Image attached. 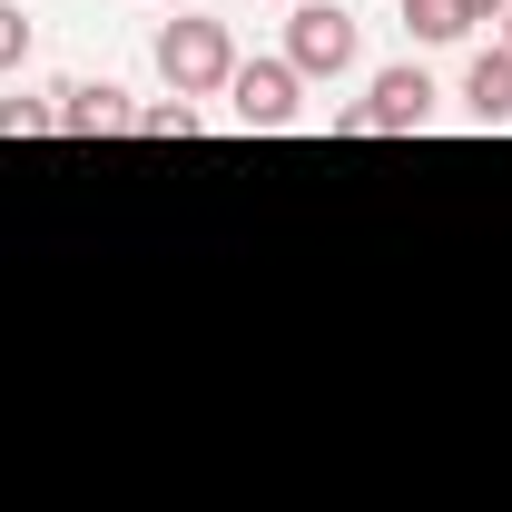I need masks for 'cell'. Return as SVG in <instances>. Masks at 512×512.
Masks as SVG:
<instances>
[{
	"instance_id": "cell-1",
	"label": "cell",
	"mask_w": 512,
	"mask_h": 512,
	"mask_svg": "<svg viewBox=\"0 0 512 512\" xmlns=\"http://www.w3.org/2000/svg\"><path fill=\"white\" fill-rule=\"evenodd\" d=\"M158 79H168V99H227V79H237V40H227V20L178 10V20L158 30Z\"/></svg>"
},
{
	"instance_id": "cell-2",
	"label": "cell",
	"mask_w": 512,
	"mask_h": 512,
	"mask_svg": "<svg viewBox=\"0 0 512 512\" xmlns=\"http://www.w3.org/2000/svg\"><path fill=\"white\" fill-rule=\"evenodd\" d=\"M355 50H365V40H355V20H345L335 0H296V10H286V69H296V79H345Z\"/></svg>"
},
{
	"instance_id": "cell-3",
	"label": "cell",
	"mask_w": 512,
	"mask_h": 512,
	"mask_svg": "<svg viewBox=\"0 0 512 512\" xmlns=\"http://www.w3.org/2000/svg\"><path fill=\"white\" fill-rule=\"evenodd\" d=\"M296 109H306V79L286 60H237V79H227V119L237 128H296Z\"/></svg>"
},
{
	"instance_id": "cell-4",
	"label": "cell",
	"mask_w": 512,
	"mask_h": 512,
	"mask_svg": "<svg viewBox=\"0 0 512 512\" xmlns=\"http://www.w3.org/2000/svg\"><path fill=\"white\" fill-rule=\"evenodd\" d=\"M50 109H60V128H69V138H119V128L138 119L119 79H69V89L50 99Z\"/></svg>"
},
{
	"instance_id": "cell-5",
	"label": "cell",
	"mask_w": 512,
	"mask_h": 512,
	"mask_svg": "<svg viewBox=\"0 0 512 512\" xmlns=\"http://www.w3.org/2000/svg\"><path fill=\"white\" fill-rule=\"evenodd\" d=\"M434 99H444V89L424 79V60L384 69V79H375V99H365V109H375V138H384V128H424V119H434Z\"/></svg>"
},
{
	"instance_id": "cell-6",
	"label": "cell",
	"mask_w": 512,
	"mask_h": 512,
	"mask_svg": "<svg viewBox=\"0 0 512 512\" xmlns=\"http://www.w3.org/2000/svg\"><path fill=\"white\" fill-rule=\"evenodd\" d=\"M463 119L512 128V50H473V69H463Z\"/></svg>"
},
{
	"instance_id": "cell-7",
	"label": "cell",
	"mask_w": 512,
	"mask_h": 512,
	"mask_svg": "<svg viewBox=\"0 0 512 512\" xmlns=\"http://www.w3.org/2000/svg\"><path fill=\"white\" fill-rule=\"evenodd\" d=\"M404 30H414L424 50H444V40H473V0H404Z\"/></svg>"
},
{
	"instance_id": "cell-8",
	"label": "cell",
	"mask_w": 512,
	"mask_h": 512,
	"mask_svg": "<svg viewBox=\"0 0 512 512\" xmlns=\"http://www.w3.org/2000/svg\"><path fill=\"white\" fill-rule=\"evenodd\" d=\"M128 128H138V138H197V99H148Z\"/></svg>"
},
{
	"instance_id": "cell-9",
	"label": "cell",
	"mask_w": 512,
	"mask_h": 512,
	"mask_svg": "<svg viewBox=\"0 0 512 512\" xmlns=\"http://www.w3.org/2000/svg\"><path fill=\"white\" fill-rule=\"evenodd\" d=\"M40 128H60L50 99H0V138H40Z\"/></svg>"
},
{
	"instance_id": "cell-10",
	"label": "cell",
	"mask_w": 512,
	"mask_h": 512,
	"mask_svg": "<svg viewBox=\"0 0 512 512\" xmlns=\"http://www.w3.org/2000/svg\"><path fill=\"white\" fill-rule=\"evenodd\" d=\"M10 69H30V20L0 0V79H10Z\"/></svg>"
},
{
	"instance_id": "cell-11",
	"label": "cell",
	"mask_w": 512,
	"mask_h": 512,
	"mask_svg": "<svg viewBox=\"0 0 512 512\" xmlns=\"http://www.w3.org/2000/svg\"><path fill=\"white\" fill-rule=\"evenodd\" d=\"M493 50H512V0H503V10H493Z\"/></svg>"
},
{
	"instance_id": "cell-12",
	"label": "cell",
	"mask_w": 512,
	"mask_h": 512,
	"mask_svg": "<svg viewBox=\"0 0 512 512\" xmlns=\"http://www.w3.org/2000/svg\"><path fill=\"white\" fill-rule=\"evenodd\" d=\"M493 10H503V0H473V20H493Z\"/></svg>"
}]
</instances>
